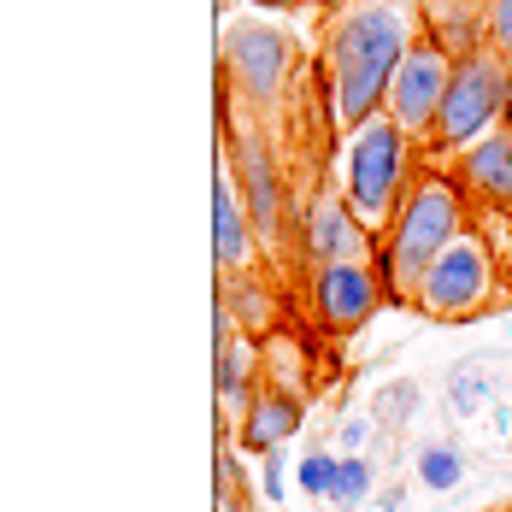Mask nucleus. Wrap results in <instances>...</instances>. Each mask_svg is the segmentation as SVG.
<instances>
[{
    "label": "nucleus",
    "mask_w": 512,
    "mask_h": 512,
    "mask_svg": "<svg viewBox=\"0 0 512 512\" xmlns=\"http://www.w3.org/2000/svg\"><path fill=\"white\" fill-rule=\"evenodd\" d=\"M412 42H418V6L412 0H354L330 18L324 77H330V106H336L342 130L383 112V95H389Z\"/></svg>",
    "instance_id": "1"
},
{
    "label": "nucleus",
    "mask_w": 512,
    "mask_h": 512,
    "mask_svg": "<svg viewBox=\"0 0 512 512\" xmlns=\"http://www.w3.org/2000/svg\"><path fill=\"white\" fill-rule=\"evenodd\" d=\"M465 230H471V201H465V189L454 183V171H418L401 212L377 236V265H383L389 295L412 307V289H418L424 265L442 254V248H454Z\"/></svg>",
    "instance_id": "2"
},
{
    "label": "nucleus",
    "mask_w": 512,
    "mask_h": 512,
    "mask_svg": "<svg viewBox=\"0 0 512 512\" xmlns=\"http://www.w3.org/2000/svg\"><path fill=\"white\" fill-rule=\"evenodd\" d=\"M412 142L407 130L389 118V112H377V118H365L354 130H342V195L354 206L359 218H365V230L371 236H383L389 230V218L401 212L412 189Z\"/></svg>",
    "instance_id": "3"
},
{
    "label": "nucleus",
    "mask_w": 512,
    "mask_h": 512,
    "mask_svg": "<svg viewBox=\"0 0 512 512\" xmlns=\"http://www.w3.org/2000/svg\"><path fill=\"white\" fill-rule=\"evenodd\" d=\"M512 112V65L495 48H477L454 59V77H448V95H442V112L430 124V154L454 159L460 148H471L477 136H489L501 118Z\"/></svg>",
    "instance_id": "4"
},
{
    "label": "nucleus",
    "mask_w": 512,
    "mask_h": 512,
    "mask_svg": "<svg viewBox=\"0 0 512 512\" xmlns=\"http://www.w3.org/2000/svg\"><path fill=\"white\" fill-rule=\"evenodd\" d=\"M224 165H230V177L242 189V206H248V218L259 230V248L301 242V189H289V177L277 165V148H271V136L259 124L254 130H230Z\"/></svg>",
    "instance_id": "5"
},
{
    "label": "nucleus",
    "mask_w": 512,
    "mask_h": 512,
    "mask_svg": "<svg viewBox=\"0 0 512 512\" xmlns=\"http://www.w3.org/2000/svg\"><path fill=\"white\" fill-rule=\"evenodd\" d=\"M495 283H501V254L489 236L465 230L454 248L424 265L418 289H412V307L436 324H465V318H483L495 307Z\"/></svg>",
    "instance_id": "6"
},
{
    "label": "nucleus",
    "mask_w": 512,
    "mask_h": 512,
    "mask_svg": "<svg viewBox=\"0 0 512 512\" xmlns=\"http://www.w3.org/2000/svg\"><path fill=\"white\" fill-rule=\"evenodd\" d=\"M289 77H295V48H289L283 30H271L259 18L224 30V83H230V101L265 112V106L283 101Z\"/></svg>",
    "instance_id": "7"
},
{
    "label": "nucleus",
    "mask_w": 512,
    "mask_h": 512,
    "mask_svg": "<svg viewBox=\"0 0 512 512\" xmlns=\"http://www.w3.org/2000/svg\"><path fill=\"white\" fill-rule=\"evenodd\" d=\"M448 77H454V53L436 48V42L418 30V42L407 48L401 71H395V83H389V95H383V112L407 130L418 148L430 142V124H436L442 95H448Z\"/></svg>",
    "instance_id": "8"
},
{
    "label": "nucleus",
    "mask_w": 512,
    "mask_h": 512,
    "mask_svg": "<svg viewBox=\"0 0 512 512\" xmlns=\"http://www.w3.org/2000/svg\"><path fill=\"white\" fill-rule=\"evenodd\" d=\"M312 312L330 336H348V330H365L371 312L383 307L389 283H383V265L377 259H336V265H312Z\"/></svg>",
    "instance_id": "9"
},
{
    "label": "nucleus",
    "mask_w": 512,
    "mask_h": 512,
    "mask_svg": "<svg viewBox=\"0 0 512 512\" xmlns=\"http://www.w3.org/2000/svg\"><path fill=\"white\" fill-rule=\"evenodd\" d=\"M295 254L301 265H336V259H377V236L365 230V218H359L348 195H342V183H324V189H312V201L301 206V242H295Z\"/></svg>",
    "instance_id": "10"
},
{
    "label": "nucleus",
    "mask_w": 512,
    "mask_h": 512,
    "mask_svg": "<svg viewBox=\"0 0 512 512\" xmlns=\"http://www.w3.org/2000/svg\"><path fill=\"white\" fill-rule=\"evenodd\" d=\"M454 183L483 212H512V124H495L489 136L454 154Z\"/></svg>",
    "instance_id": "11"
},
{
    "label": "nucleus",
    "mask_w": 512,
    "mask_h": 512,
    "mask_svg": "<svg viewBox=\"0 0 512 512\" xmlns=\"http://www.w3.org/2000/svg\"><path fill=\"white\" fill-rule=\"evenodd\" d=\"M212 254H218V277H242V271L265 254L254 218H248V206H242V189H236V177H230V165H224V177H218V189H212Z\"/></svg>",
    "instance_id": "12"
},
{
    "label": "nucleus",
    "mask_w": 512,
    "mask_h": 512,
    "mask_svg": "<svg viewBox=\"0 0 512 512\" xmlns=\"http://www.w3.org/2000/svg\"><path fill=\"white\" fill-rule=\"evenodd\" d=\"M489 6L495 0H418V30L454 59L489 48Z\"/></svg>",
    "instance_id": "13"
},
{
    "label": "nucleus",
    "mask_w": 512,
    "mask_h": 512,
    "mask_svg": "<svg viewBox=\"0 0 512 512\" xmlns=\"http://www.w3.org/2000/svg\"><path fill=\"white\" fill-rule=\"evenodd\" d=\"M301 430V395L289 389V383H259V395L248 401L242 412V448L248 454H271V448H283L289 436Z\"/></svg>",
    "instance_id": "14"
},
{
    "label": "nucleus",
    "mask_w": 512,
    "mask_h": 512,
    "mask_svg": "<svg viewBox=\"0 0 512 512\" xmlns=\"http://www.w3.org/2000/svg\"><path fill=\"white\" fill-rule=\"evenodd\" d=\"M218 283H224L218 301L230 307V318H236L248 336H265V330L277 324V301H271V283H265V277H248V271H242V277H218Z\"/></svg>",
    "instance_id": "15"
},
{
    "label": "nucleus",
    "mask_w": 512,
    "mask_h": 512,
    "mask_svg": "<svg viewBox=\"0 0 512 512\" xmlns=\"http://www.w3.org/2000/svg\"><path fill=\"white\" fill-rule=\"evenodd\" d=\"M418 477H424V489L448 495V489L465 483V454L454 442H424V448H418Z\"/></svg>",
    "instance_id": "16"
},
{
    "label": "nucleus",
    "mask_w": 512,
    "mask_h": 512,
    "mask_svg": "<svg viewBox=\"0 0 512 512\" xmlns=\"http://www.w3.org/2000/svg\"><path fill=\"white\" fill-rule=\"evenodd\" d=\"M448 401L460 418H477V412L495 407V377H483V365H465L460 377H454V389H448Z\"/></svg>",
    "instance_id": "17"
},
{
    "label": "nucleus",
    "mask_w": 512,
    "mask_h": 512,
    "mask_svg": "<svg viewBox=\"0 0 512 512\" xmlns=\"http://www.w3.org/2000/svg\"><path fill=\"white\" fill-rule=\"evenodd\" d=\"M330 501H336V507H365V501H371V460H365V454H342Z\"/></svg>",
    "instance_id": "18"
},
{
    "label": "nucleus",
    "mask_w": 512,
    "mask_h": 512,
    "mask_svg": "<svg viewBox=\"0 0 512 512\" xmlns=\"http://www.w3.org/2000/svg\"><path fill=\"white\" fill-rule=\"evenodd\" d=\"M336 454H324V448H307V460L295 465V483H301V489H307L312 501H318V495H324V501H330V489H336Z\"/></svg>",
    "instance_id": "19"
},
{
    "label": "nucleus",
    "mask_w": 512,
    "mask_h": 512,
    "mask_svg": "<svg viewBox=\"0 0 512 512\" xmlns=\"http://www.w3.org/2000/svg\"><path fill=\"white\" fill-rule=\"evenodd\" d=\"M489 48L512 65V0H495L489 6Z\"/></svg>",
    "instance_id": "20"
},
{
    "label": "nucleus",
    "mask_w": 512,
    "mask_h": 512,
    "mask_svg": "<svg viewBox=\"0 0 512 512\" xmlns=\"http://www.w3.org/2000/svg\"><path fill=\"white\" fill-rule=\"evenodd\" d=\"M412 407H418V389H412V383H395V389H383V395H377V412H383V418H395V412L407 418Z\"/></svg>",
    "instance_id": "21"
},
{
    "label": "nucleus",
    "mask_w": 512,
    "mask_h": 512,
    "mask_svg": "<svg viewBox=\"0 0 512 512\" xmlns=\"http://www.w3.org/2000/svg\"><path fill=\"white\" fill-rule=\"evenodd\" d=\"M265 495H271V501H283V460H277V448L265 454Z\"/></svg>",
    "instance_id": "22"
},
{
    "label": "nucleus",
    "mask_w": 512,
    "mask_h": 512,
    "mask_svg": "<svg viewBox=\"0 0 512 512\" xmlns=\"http://www.w3.org/2000/svg\"><path fill=\"white\" fill-rule=\"evenodd\" d=\"M507 224H501V242H495V254H501V271L512 277V212H501Z\"/></svg>",
    "instance_id": "23"
},
{
    "label": "nucleus",
    "mask_w": 512,
    "mask_h": 512,
    "mask_svg": "<svg viewBox=\"0 0 512 512\" xmlns=\"http://www.w3.org/2000/svg\"><path fill=\"white\" fill-rule=\"evenodd\" d=\"M401 507H407V489H401V483H389V489L377 495V512H401Z\"/></svg>",
    "instance_id": "24"
},
{
    "label": "nucleus",
    "mask_w": 512,
    "mask_h": 512,
    "mask_svg": "<svg viewBox=\"0 0 512 512\" xmlns=\"http://www.w3.org/2000/svg\"><path fill=\"white\" fill-rule=\"evenodd\" d=\"M365 430H371V424H342V448H348V454H359V442H365Z\"/></svg>",
    "instance_id": "25"
},
{
    "label": "nucleus",
    "mask_w": 512,
    "mask_h": 512,
    "mask_svg": "<svg viewBox=\"0 0 512 512\" xmlns=\"http://www.w3.org/2000/svg\"><path fill=\"white\" fill-rule=\"evenodd\" d=\"M489 412H495V424H501V442L512 448V407H501V401H495Z\"/></svg>",
    "instance_id": "26"
},
{
    "label": "nucleus",
    "mask_w": 512,
    "mask_h": 512,
    "mask_svg": "<svg viewBox=\"0 0 512 512\" xmlns=\"http://www.w3.org/2000/svg\"><path fill=\"white\" fill-rule=\"evenodd\" d=\"M248 6H254V12H265V6H295V0H248Z\"/></svg>",
    "instance_id": "27"
},
{
    "label": "nucleus",
    "mask_w": 512,
    "mask_h": 512,
    "mask_svg": "<svg viewBox=\"0 0 512 512\" xmlns=\"http://www.w3.org/2000/svg\"><path fill=\"white\" fill-rule=\"evenodd\" d=\"M342 512H377V507H342Z\"/></svg>",
    "instance_id": "28"
},
{
    "label": "nucleus",
    "mask_w": 512,
    "mask_h": 512,
    "mask_svg": "<svg viewBox=\"0 0 512 512\" xmlns=\"http://www.w3.org/2000/svg\"><path fill=\"white\" fill-rule=\"evenodd\" d=\"M507 118H512V112H507Z\"/></svg>",
    "instance_id": "29"
},
{
    "label": "nucleus",
    "mask_w": 512,
    "mask_h": 512,
    "mask_svg": "<svg viewBox=\"0 0 512 512\" xmlns=\"http://www.w3.org/2000/svg\"><path fill=\"white\" fill-rule=\"evenodd\" d=\"M507 512H512V507H507Z\"/></svg>",
    "instance_id": "30"
}]
</instances>
